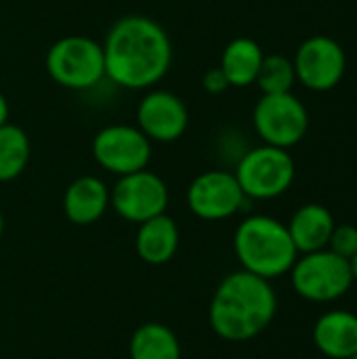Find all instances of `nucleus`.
Instances as JSON below:
<instances>
[{
	"label": "nucleus",
	"instance_id": "9b49d317",
	"mask_svg": "<svg viewBox=\"0 0 357 359\" xmlns=\"http://www.w3.org/2000/svg\"><path fill=\"white\" fill-rule=\"evenodd\" d=\"M246 200L236 175L221 168L198 175L187 187V206L202 221H225L238 215Z\"/></svg>",
	"mask_w": 357,
	"mask_h": 359
},
{
	"label": "nucleus",
	"instance_id": "a211bd4d",
	"mask_svg": "<svg viewBox=\"0 0 357 359\" xmlns=\"http://www.w3.org/2000/svg\"><path fill=\"white\" fill-rule=\"evenodd\" d=\"M128 355L130 359H181V345L168 326L147 322L133 332Z\"/></svg>",
	"mask_w": 357,
	"mask_h": 359
},
{
	"label": "nucleus",
	"instance_id": "b1692460",
	"mask_svg": "<svg viewBox=\"0 0 357 359\" xmlns=\"http://www.w3.org/2000/svg\"><path fill=\"white\" fill-rule=\"evenodd\" d=\"M349 265H351V273H353V282H357V252L356 257L349 261Z\"/></svg>",
	"mask_w": 357,
	"mask_h": 359
},
{
	"label": "nucleus",
	"instance_id": "4468645a",
	"mask_svg": "<svg viewBox=\"0 0 357 359\" xmlns=\"http://www.w3.org/2000/svg\"><path fill=\"white\" fill-rule=\"evenodd\" d=\"M314 343L328 359H349L357 353V316L345 309L320 316L314 326Z\"/></svg>",
	"mask_w": 357,
	"mask_h": 359
},
{
	"label": "nucleus",
	"instance_id": "aec40b11",
	"mask_svg": "<svg viewBox=\"0 0 357 359\" xmlns=\"http://www.w3.org/2000/svg\"><path fill=\"white\" fill-rule=\"evenodd\" d=\"M255 84L261 88L263 95L292 93V86L297 84V72L292 59L284 55H265Z\"/></svg>",
	"mask_w": 357,
	"mask_h": 359
},
{
	"label": "nucleus",
	"instance_id": "dca6fc26",
	"mask_svg": "<svg viewBox=\"0 0 357 359\" xmlns=\"http://www.w3.org/2000/svg\"><path fill=\"white\" fill-rule=\"evenodd\" d=\"M135 248L141 261H145L147 265L168 263L179 250V227L175 219L164 212L139 223Z\"/></svg>",
	"mask_w": 357,
	"mask_h": 359
},
{
	"label": "nucleus",
	"instance_id": "9d476101",
	"mask_svg": "<svg viewBox=\"0 0 357 359\" xmlns=\"http://www.w3.org/2000/svg\"><path fill=\"white\" fill-rule=\"evenodd\" d=\"M292 63L297 82L314 93H326L343 80L347 55L335 38L318 34L301 42Z\"/></svg>",
	"mask_w": 357,
	"mask_h": 359
},
{
	"label": "nucleus",
	"instance_id": "f3484780",
	"mask_svg": "<svg viewBox=\"0 0 357 359\" xmlns=\"http://www.w3.org/2000/svg\"><path fill=\"white\" fill-rule=\"evenodd\" d=\"M263 48L252 38H234L221 53L219 67L223 69L229 86L246 88L255 84L259 67L263 63Z\"/></svg>",
	"mask_w": 357,
	"mask_h": 359
},
{
	"label": "nucleus",
	"instance_id": "f03ea898",
	"mask_svg": "<svg viewBox=\"0 0 357 359\" xmlns=\"http://www.w3.org/2000/svg\"><path fill=\"white\" fill-rule=\"evenodd\" d=\"M278 311V297L269 280L250 271H234L217 286L208 322L217 337L244 343L269 328Z\"/></svg>",
	"mask_w": 357,
	"mask_h": 359
},
{
	"label": "nucleus",
	"instance_id": "1a4fd4ad",
	"mask_svg": "<svg viewBox=\"0 0 357 359\" xmlns=\"http://www.w3.org/2000/svg\"><path fill=\"white\" fill-rule=\"evenodd\" d=\"M170 202L168 185L164 179L147 168L118 177L109 189V206L128 223H143L158 215H164Z\"/></svg>",
	"mask_w": 357,
	"mask_h": 359
},
{
	"label": "nucleus",
	"instance_id": "6ab92c4d",
	"mask_svg": "<svg viewBox=\"0 0 357 359\" xmlns=\"http://www.w3.org/2000/svg\"><path fill=\"white\" fill-rule=\"evenodd\" d=\"M29 137L17 124L0 126V183L17 179L29 162Z\"/></svg>",
	"mask_w": 357,
	"mask_h": 359
},
{
	"label": "nucleus",
	"instance_id": "7ed1b4c3",
	"mask_svg": "<svg viewBox=\"0 0 357 359\" xmlns=\"http://www.w3.org/2000/svg\"><path fill=\"white\" fill-rule=\"evenodd\" d=\"M234 250L244 271L274 280L288 273L299 257L288 227L274 217H246L234 233Z\"/></svg>",
	"mask_w": 357,
	"mask_h": 359
},
{
	"label": "nucleus",
	"instance_id": "0eeeda50",
	"mask_svg": "<svg viewBox=\"0 0 357 359\" xmlns=\"http://www.w3.org/2000/svg\"><path fill=\"white\" fill-rule=\"evenodd\" d=\"M252 126L265 145L290 149L309 128V111L292 93L263 95L252 109Z\"/></svg>",
	"mask_w": 357,
	"mask_h": 359
},
{
	"label": "nucleus",
	"instance_id": "423d86ee",
	"mask_svg": "<svg viewBox=\"0 0 357 359\" xmlns=\"http://www.w3.org/2000/svg\"><path fill=\"white\" fill-rule=\"evenodd\" d=\"M288 273L297 294L311 303H332L353 286L349 261L328 248L297 257Z\"/></svg>",
	"mask_w": 357,
	"mask_h": 359
},
{
	"label": "nucleus",
	"instance_id": "f257e3e1",
	"mask_svg": "<svg viewBox=\"0 0 357 359\" xmlns=\"http://www.w3.org/2000/svg\"><path fill=\"white\" fill-rule=\"evenodd\" d=\"M105 78L126 90L154 88L173 65L168 32L147 15H124L105 34Z\"/></svg>",
	"mask_w": 357,
	"mask_h": 359
},
{
	"label": "nucleus",
	"instance_id": "393cba45",
	"mask_svg": "<svg viewBox=\"0 0 357 359\" xmlns=\"http://www.w3.org/2000/svg\"><path fill=\"white\" fill-rule=\"evenodd\" d=\"M4 233V217H2V210H0V238Z\"/></svg>",
	"mask_w": 357,
	"mask_h": 359
},
{
	"label": "nucleus",
	"instance_id": "39448f33",
	"mask_svg": "<svg viewBox=\"0 0 357 359\" xmlns=\"http://www.w3.org/2000/svg\"><path fill=\"white\" fill-rule=\"evenodd\" d=\"M234 175L248 200H274L292 187L297 164L288 149L263 143L238 160Z\"/></svg>",
	"mask_w": 357,
	"mask_h": 359
},
{
	"label": "nucleus",
	"instance_id": "a878e982",
	"mask_svg": "<svg viewBox=\"0 0 357 359\" xmlns=\"http://www.w3.org/2000/svg\"><path fill=\"white\" fill-rule=\"evenodd\" d=\"M349 359H357V353H356V355H351V358H349Z\"/></svg>",
	"mask_w": 357,
	"mask_h": 359
},
{
	"label": "nucleus",
	"instance_id": "5701e85b",
	"mask_svg": "<svg viewBox=\"0 0 357 359\" xmlns=\"http://www.w3.org/2000/svg\"><path fill=\"white\" fill-rule=\"evenodd\" d=\"M8 114H11V107H8V101L6 97L0 93V126L8 122Z\"/></svg>",
	"mask_w": 357,
	"mask_h": 359
},
{
	"label": "nucleus",
	"instance_id": "ddd939ff",
	"mask_svg": "<svg viewBox=\"0 0 357 359\" xmlns=\"http://www.w3.org/2000/svg\"><path fill=\"white\" fill-rule=\"evenodd\" d=\"M109 208V187L95 175L74 179L63 194V215L74 225L97 223Z\"/></svg>",
	"mask_w": 357,
	"mask_h": 359
},
{
	"label": "nucleus",
	"instance_id": "412c9836",
	"mask_svg": "<svg viewBox=\"0 0 357 359\" xmlns=\"http://www.w3.org/2000/svg\"><path fill=\"white\" fill-rule=\"evenodd\" d=\"M328 250L339 255L341 259L351 261L357 252V227L356 225H335V231L328 242Z\"/></svg>",
	"mask_w": 357,
	"mask_h": 359
},
{
	"label": "nucleus",
	"instance_id": "f8f14e48",
	"mask_svg": "<svg viewBox=\"0 0 357 359\" xmlns=\"http://www.w3.org/2000/svg\"><path fill=\"white\" fill-rule=\"evenodd\" d=\"M137 128L151 143L179 141L189 128L185 101L166 88H147L137 105Z\"/></svg>",
	"mask_w": 357,
	"mask_h": 359
},
{
	"label": "nucleus",
	"instance_id": "2eb2a0df",
	"mask_svg": "<svg viewBox=\"0 0 357 359\" xmlns=\"http://www.w3.org/2000/svg\"><path fill=\"white\" fill-rule=\"evenodd\" d=\"M335 225L337 223H335L332 212L326 206L311 202V204L301 206L292 215V219L286 227H288V233L292 238L297 252L307 255V252L328 248Z\"/></svg>",
	"mask_w": 357,
	"mask_h": 359
},
{
	"label": "nucleus",
	"instance_id": "4be33fe9",
	"mask_svg": "<svg viewBox=\"0 0 357 359\" xmlns=\"http://www.w3.org/2000/svg\"><path fill=\"white\" fill-rule=\"evenodd\" d=\"M202 86H204V90L210 93V95H221V93H225V90L229 88V82H227L223 69L217 65V67H210V69L204 74Z\"/></svg>",
	"mask_w": 357,
	"mask_h": 359
},
{
	"label": "nucleus",
	"instance_id": "20e7f679",
	"mask_svg": "<svg viewBox=\"0 0 357 359\" xmlns=\"http://www.w3.org/2000/svg\"><path fill=\"white\" fill-rule=\"evenodd\" d=\"M46 74L63 88L90 90L105 80L103 46L95 38L69 34L55 40L44 57Z\"/></svg>",
	"mask_w": 357,
	"mask_h": 359
},
{
	"label": "nucleus",
	"instance_id": "6e6552de",
	"mask_svg": "<svg viewBox=\"0 0 357 359\" xmlns=\"http://www.w3.org/2000/svg\"><path fill=\"white\" fill-rule=\"evenodd\" d=\"M95 162L116 175L124 177L149 166L151 141L137 128V124H107L93 137Z\"/></svg>",
	"mask_w": 357,
	"mask_h": 359
}]
</instances>
